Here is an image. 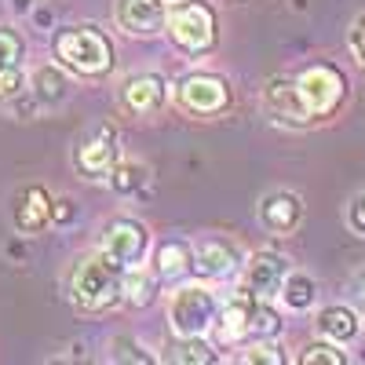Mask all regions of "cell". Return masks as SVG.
<instances>
[{"mask_svg": "<svg viewBox=\"0 0 365 365\" xmlns=\"http://www.w3.org/2000/svg\"><path fill=\"white\" fill-rule=\"evenodd\" d=\"M70 299L84 314H99L113 307L117 299H125V267L113 256H106L103 249L77 259L70 274Z\"/></svg>", "mask_w": 365, "mask_h": 365, "instance_id": "obj_1", "label": "cell"}, {"mask_svg": "<svg viewBox=\"0 0 365 365\" xmlns=\"http://www.w3.org/2000/svg\"><path fill=\"white\" fill-rule=\"evenodd\" d=\"M55 58H58V66L77 73V77H106L113 70V44L110 37L103 34L99 26H91V22H81V26H66V29H58L55 41Z\"/></svg>", "mask_w": 365, "mask_h": 365, "instance_id": "obj_2", "label": "cell"}, {"mask_svg": "<svg viewBox=\"0 0 365 365\" xmlns=\"http://www.w3.org/2000/svg\"><path fill=\"white\" fill-rule=\"evenodd\" d=\"M165 29H168V41L182 55H194V58L216 51V44H220L216 11L205 0H175V8L165 19Z\"/></svg>", "mask_w": 365, "mask_h": 365, "instance_id": "obj_3", "label": "cell"}, {"mask_svg": "<svg viewBox=\"0 0 365 365\" xmlns=\"http://www.w3.org/2000/svg\"><path fill=\"white\" fill-rule=\"evenodd\" d=\"M296 88L303 110L311 120H325L340 110V103L347 99V77L332 66V63H311L307 70L296 73Z\"/></svg>", "mask_w": 365, "mask_h": 365, "instance_id": "obj_4", "label": "cell"}, {"mask_svg": "<svg viewBox=\"0 0 365 365\" xmlns=\"http://www.w3.org/2000/svg\"><path fill=\"white\" fill-rule=\"evenodd\" d=\"M220 318V303L205 285H179L168 299V325L175 336H205Z\"/></svg>", "mask_w": 365, "mask_h": 365, "instance_id": "obj_5", "label": "cell"}, {"mask_svg": "<svg viewBox=\"0 0 365 365\" xmlns=\"http://www.w3.org/2000/svg\"><path fill=\"white\" fill-rule=\"evenodd\" d=\"M120 158V146H117V128L110 120H99V125H91L77 146H73V165L84 179L99 182V179H110L113 165Z\"/></svg>", "mask_w": 365, "mask_h": 365, "instance_id": "obj_6", "label": "cell"}, {"mask_svg": "<svg viewBox=\"0 0 365 365\" xmlns=\"http://www.w3.org/2000/svg\"><path fill=\"white\" fill-rule=\"evenodd\" d=\"M175 99L194 117H216L230 106V84L220 73H187L175 84Z\"/></svg>", "mask_w": 365, "mask_h": 365, "instance_id": "obj_7", "label": "cell"}, {"mask_svg": "<svg viewBox=\"0 0 365 365\" xmlns=\"http://www.w3.org/2000/svg\"><path fill=\"white\" fill-rule=\"evenodd\" d=\"M150 249V230L139 220H113L103 230V252L113 256L120 267H139Z\"/></svg>", "mask_w": 365, "mask_h": 365, "instance_id": "obj_8", "label": "cell"}, {"mask_svg": "<svg viewBox=\"0 0 365 365\" xmlns=\"http://www.w3.org/2000/svg\"><path fill=\"white\" fill-rule=\"evenodd\" d=\"M289 278V259L274 249H259L245 263V292L256 299H274L282 296V285Z\"/></svg>", "mask_w": 365, "mask_h": 365, "instance_id": "obj_9", "label": "cell"}, {"mask_svg": "<svg viewBox=\"0 0 365 365\" xmlns=\"http://www.w3.org/2000/svg\"><path fill=\"white\" fill-rule=\"evenodd\" d=\"M113 19L132 37H154L165 29L168 8H165V0H117Z\"/></svg>", "mask_w": 365, "mask_h": 365, "instance_id": "obj_10", "label": "cell"}, {"mask_svg": "<svg viewBox=\"0 0 365 365\" xmlns=\"http://www.w3.org/2000/svg\"><path fill=\"white\" fill-rule=\"evenodd\" d=\"M241 267V252L223 237H205L197 241L194 249V274L205 282H223V278H234Z\"/></svg>", "mask_w": 365, "mask_h": 365, "instance_id": "obj_11", "label": "cell"}, {"mask_svg": "<svg viewBox=\"0 0 365 365\" xmlns=\"http://www.w3.org/2000/svg\"><path fill=\"white\" fill-rule=\"evenodd\" d=\"M165 99H168V84L161 73H132L120 84V103L132 113H154L165 106Z\"/></svg>", "mask_w": 365, "mask_h": 365, "instance_id": "obj_12", "label": "cell"}, {"mask_svg": "<svg viewBox=\"0 0 365 365\" xmlns=\"http://www.w3.org/2000/svg\"><path fill=\"white\" fill-rule=\"evenodd\" d=\"M263 103L267 110L278 117V120H289V125H307V110H303V99H299V88H296V77H270L267 88H263Z\"/></svg>", "mask_w": 365, "mask_h": 365, "instance_id": "obj_13", "label": "cell"}, {"mask_svg": "<svg viewBox=\"0 0 365 365\" xmlns=\"http://www.w3.org/2000/svg\"><path fill=\"white\" fill-rule=\"evenodd\" d=\"M11 220H15V230L19 234H41L51 223V194L44 187H37V182H34V187H26L15 197Z\"/></svg>", "mask_w": 365, "mask_h": 365, "instance_id": "obj_14", "label": "cell"}, {"mask_svg": "<svg viewBox=\"0 0 365 365\" xmlns=\"http://www.w3.org/2000/svg\"><path fill=\"white\" fill-rule=\"evenodd\" d=\"M249 314H252V296L241 292L234 296L227 307H220L216 318V344L220 347H237V344H249Z\"/></svg>", "mask_w": 365, "mask_h": 365, "instance_id": "obj_15", "label": "cell"}, {"mask_svg": "<svg viewBox=\"0 0 365 365\" xmlns=\"http://www.w3.org/2000/svg\"><path fill=\"white\" fill-rule=\"evenodd\" d=\"M259 220L274 234H292L299 227V220H303V201L292 190H274L259 205Z\"/></svg>", "mask_w": 365, "mask_h": 365, "instance_id": "obj_16", "label": "cell"}, {"mask_svg": "<svg viewBox=\"0 0 365 365\" xmlns=\"http://www.w3.org/2000/svg\"><path fill=\"white\" fill-rule=\"evenodd\" d=\"M154 274L158 282H182L194 274V249L187 245V241H165V245L158 249V263H154Z\"/></svg>", "mask_w": 365, "mask_h": 365, "instance_id": "obj_17", "label": "cell"}, {"mask_svg": "<svg viewBox=\"0 0 365 365\" xmlns=\"http://www.w3.org/2000/svg\"><path fill=\"white\" fill-rule=\"evenodd\" d=\"M318 332L332 344H347L358 336V314L351 307H325L318 314Z\"/></svg>", "mask_w": 365, "mask_h": 365, "instance_id": "obj_18", "label": "cell"}, {"mask_svg": "<svg viewBox=\"0 0 365 365\" xmlns=\"http://www.w3.org/2000/svg\"><path fill=\"white\" fill-rule=\"evenodd\" d=\"M282 314L270 307L267 299H256L252 296V314H249V340H274L282 332Z\"/></svg>", "mask_w": 365, "mask_h": 365, "instance_id": "obj_19", "label": "cell"}, {"mask_svg": "<svg viewBox=\"0 0 365 365\" xmlns=\"http://www.w3.org/2000/svg\"><path fill=\"white\" fill-rule=\"evenodd\" d=\"M158 292V274H150L143 267H128L125 270V299L132 307H146Z\"/></svg>", "mask_w": 365, "mask_h": 365, "instance_id": "obj_20", "label": "cell"}, {"mask_svg": "<svg viewBox=\"0 0 365 365\" xmlns=\"http://www.w3.org/2000/svg\"><path fill=\"white\" fill-rule=\"evenodd\" d=\"M314 296H318V285H314V278H307V274H289L285 285H282V299H285L289 311L314 307Z\"/></svg>", "mask_w": 365, "mask_h": 365, "instance_id": "obj_21", "label": "cell"}, {"mask_svg": "<svg viewBox=\"0 0 365 365\" xmlns=\"http://www.w3.org/2000/svg\"><path fill=\"white\" fill-rule=\"evenodd\" d=\"M172 361H182V365H216L220 354L212 351V344H205V336H179V344L172 351Z\"/></svg>", "mask_w": 365, "mask_h": 365, "instance_id": "obj_22", "label": "cell"}, {"mask_svg": "<svg viewBox=\"0 0 365 365\" xmlns=\"http://www.w3.org/2000/svg\"><path fill=\"white\" fill-rule=\"evenodd\" d=\"M34 96L41 103H58L66 96V73L58 70V66H41L34 73Z\"/></svg>", "mask_w": 365, "mask_h": 365, "instance_id": "obj_23", "label": "cell"}, {"mask_svg": "<svg viewBox=\"0 0 365 365\" xmlns=\"http://www.w3.org/2000/svg\"><path fill=\"white\" fill-rule=\"evenodd\" d=\"M143 179H146V168H143V165H135V161H117L113 172H110V187H113L117 194H139Z\"/></svg>", "mask_w": 365, "mask_h": 365, "instance_id": "obj_24", "label": "cell"}, {"mask_svg": "<svg viewBox=\"0 0 365 365\" xmlns=\"http://www.w3.org/2000/svg\"><path fill=\"white\" fill-rule=\"evenodd\" d=\"M344 351H336L332 340H322V344H307L299 354V365H344Z\"/></svg>", "mask_w": 365, "mask_h": 365, "instance_id": "obj_25", "label": "cell"}, {"mask_svg": "<svg viewBox=\"0 0 365 365\" xmlns=\"http://www.w3.org/2000/svg\"><path fill=\"white\" fill-rule=\"evenodd\" d=\"M110 358L113 361H135V365H150L154 354H146L143 344H135L132 336H113L110 340Z\"/></svg>", "mask_w": 365, "mask_h": 365, "instance_id": "obj_26", "label": "cell"}, {"mask_svg": "<svg viewBox=\"0 0 365 365\" xmlns=\"http://www.w3.org/2000/svg\"><path fill=\"white\" fill-rule=\"evenodd\" d=\"M19 58H22V37L11 26H0V73L19 66Z\"/></svg>", "mask_w": 365, "mask_h": 365, "instance_id": "obj_27", "label": "cell"}, {"mask_svg": "<svg viewBox=\"0 0 365 365\" xmlns=\"http://www.w3.org/2000/svg\"><path fill=\"white\" fill-rule=\"evenodd\" d=\"M245 361H267V365H282L285 354H278V347H274L270 340H256L245 354Z\"/></svg>", "mask_w": 365, "mask_h": 365, "instance_id": "obj_28", "label": "cell"}, {"mask_svg": "<svg viewBox=\"0 0 365 365\" xmlns=\"http://www.w3.org/2000/svg\"><path fill=\"white\" fill-rule=\"evenodd\" d=\"M19 91H22V70H19V66H11V70L0 73V103L15 99Z\"/></svg>", "mask_w": 365, "mask_h": 365, "instance_id": "obj_29", "label": "cell"}, {"mask_svg": "<svg viewBox=\"0 0 365 365\" xmlns=\"http://www.w3.org/2000/svg\"><path fill=\"white\" fill-rule=\"evenodd\" d=\"M347 44H351V51L358 55V63L365 66V15H358V19L351 22V34H347Z\"/></svg>", "mask_w": 365, "mask_h": 365, "instance_id": "obj_30", "label": "cell"}, {"mask_svg": "<svg viewBox=\"0 0 365 365\" xmlns=\"http://www.w3.org/2000/svg\"><path fill=\"white\" fill-rule=\"evenodd\" d=\"M347 227L365 237V194L351 197V205H347Z\"/></svg>", "mask_w": 365, "mask_h": 365, "instance_id": "obj_31", "label": "cell"}, {"mask_svg": "<svg viewBox=\"0 0 365 365\" xmlns=\"http://www.w3.org/2000/svg\"><path fill=\"white\" fill-rule=\"evenodd\" d=\"M73 220H77L73 201H66V197L51 201V223H55V227H66V223H73Z\"/></svg>", "mask_w": 365, "mask_h": 365, "instance_id": "obj_32", "label": "cell"}, {"mask_svg": "<svg viewBox=\"0 0 365 365\" xmlns=\"http://www.w3.org/2000/svg\"><path fill=\"white\" fill-rule=\"evenodd\" d=\"M15 8L22 11V8H29V0H15Z\"/></svg>", "mask_w": 365, "mask_h": 365, "instance_id": "obj_33", "label": "cell"}]
</instances>
